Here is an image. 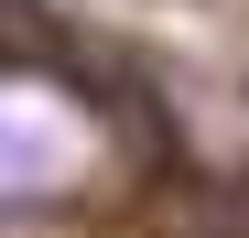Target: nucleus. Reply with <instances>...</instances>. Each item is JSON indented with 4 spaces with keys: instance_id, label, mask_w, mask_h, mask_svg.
Returning <instances> with one entry per match:
<instances>
[{
    "instance_id": "f257e3e1",
    "label": "nucleus",
    "mask_w": 249,
    "mask_h": 238,
    "mask_svg": "<svg viewBox=\"0 0 249 238\" xmlns=\"http://www.w3.org/2000/svg\"><path fill=\"white\" fill-rule=\"evenodd\" d=\"M184 238H249V184H206L195 217H184Z\"/></svg>"
}]
</instances>
